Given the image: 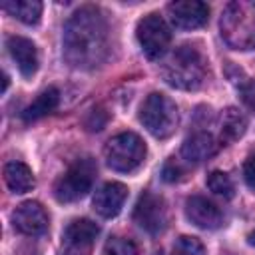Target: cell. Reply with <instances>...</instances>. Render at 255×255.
<instances>
[{"label": "cell", "mask_w": 255, "mask_h": 255, "mask_svg": "<svg viewBox=\"0 0 255 255\" xmlns=\"http://www.w3.org/2000/svg\"><path fill=\"white\" fill-rule=\"evenodd\" d=\"M247 241H249V245H253V247H255V229L247 235Z\"/></svg>", "instance_id": "obj_28"}, {"label": "cell", "mask_w": 255, "mask_h": 255, "mask_svg": "<svg viewBox=\"0 0 255 255\" xmlns=\"http://www.w3.org/2000/svg\"><path fill=\"white\" fill-rule=\"evenodd\" d=\"M241 100L245 102V106L255 110V80H247L241 86Z\"/></svg>", "instance_id": "obj_25"}, {"label": "cell", "mask_w": 255, "mask_h": 255, "mask_svg": "<svg viewBox=\"0 0 255 255\" xmlns=\"http://www.w3.org/2000/svg\"><path fill=\"white\" fill-rule=\"evenodd\" d=\"M2 10H6L16 20H20L28 26H34L40 22L42 2H38V0H4Z\"/></svg>", "instance_id": "obj_19"}, {"label": "cell", "mask_w": 255, "mask_h": 255, "mask_svg": "<svg viewBox=\"0 0 255 255\" xmlns=\"http://www.w3.org/2000/svg\"><path fill=\"white\" fill-rule=\"evenodd\" d=\"M173 255H207V251L197 237L181 235L173 243Z\"/></svg>", "instance_id": "obj_21"}, {"label": "cell", "mask_w": 255, "mask_h": 255, "mask_svg": "<svg viewBox=\"0 0 255 255\" xmlns=\"http://www.w3.org/2000/svg\"><path fill=\"white\" fill-rule=\"evenodd\" d=\"M135 36H137V42L141 46V52L149 60H159L167 52V48L171 44V30H169V26L155 12L143 16L137 22Z\"/></svg>", "instance_id": "obj_7"}, {"label": "cell", "mask_w": 255, "mask_h": 255, "mask_svg": "<svg viewBox=\"0 0 255 255\" xmlns=\"http://www.w3.org/2000/svg\"><path fill=\"white\" fill-rule=\"evenodd\" d=\"M58 102H60V92H58L56 88H46V90L40 92V94L36 96V100L22 112V120H24V122H36V120L48 116L50 112H54L56 106H58Z\"/></svg>", "instance_id": "obj_18"}, {"label": "cell", "mask_w": 255, "mask_h": 255, "mask_svg": "<svg viewBox=\"0 0 255 255\" xmlns=\"http://www.w3.org/2000/svg\"><path fill=\"white\" fill-rule=\"evenodd\" d=\"M12 223L14 227L24 233V235H30V237H38V235H44L48 231V225H50V219H48V213L46 209L42 207V203L38 201H24L20 203L14 213H12Z\"/></svg>", "instance_id": "obj_9"}, {"label": "cell", "mask_w": 255, "mask_h": 255, "mask_svg": "<svg viewBox=\"0 0 255 255\" xmlns=\"http://www.w3.org/2000/svg\"><path fill=\"white\" fill-rule=\"evenodd\" d=\"M8 88V74H4V80H2V92H6Z\"/></svg>", "instance_id": "obj_29"}, {"label": "cell", "mask_w": 255, "mask_h": 255, "mask_svg": "<svg viewBox=\"0 0 255 255\" xmlns=\"http://www.w3.org/2000/svg\"><path fill=\"white\" fill-rule=\"evenodd\" d=\"M243 177H245V183L251 189H255V155L245 161V165H243Z\"/></svg>", "instance_id": "obj_26"}, {"label": "cell", "mask_w": 255, "mask_h": 255, "mask_svg": "<svg viewBox=\"0 0 255 255\" xmlns=\"http://www.w3.org/2000/svg\"><path fill=\"white\" fill-rule=\"evenodd\" d=\"M185 215L199 229H219L223 225V221H225L223 211L213 201H209L207 197H201V195L187 197Z\"/></svg>", "instance_id": "obj_11"}, {"label": "cell", "mask_w": 255, "mask_h": 255, "mask_svg": "<svg viewBox=\"0 0 255 255\" xmlns=\"http://www.w3.org/2000/svg\"><path fill=\"white\" fill-rule=\"evenodd\" d=\"M110 50L108 22L94 6L76 10L64 28V58L70 66L92 70L104 64Z\"/></svg>", "instance_id": "obj_1"}, {"label": "cell", "mask_w": 255, "mask_h": 255, "mask_svg": "<svg viewBox=\"0 0 255 255\" xmlns=\"http://www.w3.org/2000/svg\"><path fill=\"white\" fill-rule=\"evenodd\" d=\"M167 12L175 28L195 30L201 28L209 18V6L201 0H177L167 4Z\"/></svg>", "instance_id": "obj_10"}, {"label": "cell", "mask_w": 255, "mask_h": 255, "mask_svg": "<svg viewBox=\"0 0 255 255\" xmlns=\"http://www.w3.org/2000/svg\"><path fill=\"white\" fill-rule=\"evenodd\" d=\"M100 227L92 219H74L64 229V243L66 247H84L88 249L94 239L98 237Z\"/></svg>", "instance_id": "obj_15"}, {"label": "cell", "mask_w": 255, "mask_h": 255, "mask_svg": "<svg viewBox=\"0 0 255 255\" xmlns=\"http://www.w3.org/2000/svg\"><path fill=\"white\" fill-rule=\"evenodd\" d=\"M102 255H137L133 241L126 237H110L102 249Z\"/></svg>", "instance_id": "obj_22"}, {"label": "cell", "mask_w": 255, "mask_h": 255, "mask_svg": "<svg viewBox=\"0 0 255 255\" xmlns=\"http://www.w3.org/2000/svg\"><path fill=\"white\" fill-rule=\"evenodd\" d=\"M96 177V163L90 157L76 159L66 173L54 183V197L60 203H72L82 199L94 185Z\"/></svg>", "instance_id": "obj_6"}, {"label": "cell", "mask_w": 255, "mask_h": 255, "mask_svg": "<svg viewBox=\"0 0 255 255\" xmlns=\"http://www.w3.org/2000/svg\"><path fill=\"white\" fill-rule=\"evenodd\" d=\"M6 48L8 54L12 56V60L16 62L20 74L24 78H32L38 70V50L36 44L24 36H10L6 40Z\"/></svg>", "instance_id": "obj_13"}, {"label": "cell", "mask_w": 255, "mask_h": 255, "mask_svg": "<svg viewBox=\"0 0 255 255\" xmlns=\"http://www.w3.org/2000/svg\"><path fill=\"white\" fill-rule=\"evenodd\" d=\"M183 173H185V169H183L181 163L175 161V159H167L165 165H163V169H161V177H163V181H167V183L179 181Z\"/></svg>", "instance_id": "obj_23"}, {"label": "cell", "mask_w": 255, "mask_h": 255, "mask_svg": "<svg viewBox=\"0 0 255 255\" xmlns=\"http://www.w3.org/2000/svg\"><path fill=\"white\" fill-rule=\"evenodd\" d=\"M207 187L215 193V195H219V197H223V199H231L233 195H235V185H233V181H231V177L225 173V171H219V169H215V171H211L209 175H207Z\"/></svg>", "instance_id": "obj_20"}, {"label": "cell", "mask_w": 255, "mask_h": 255, "mask_svg": "<svg viewBox=\"0 0 255 255\" xmlns=\"http://www.w3.org/2000/svg\"><path fill=\"white\" fill-rule=\"evenodd\" d=\"M145 153H147V147L143 139L133 131H122L114 135L104 147L106 163L120 173L135 171L143 163Z\"/></svg>", "instance_id": "obj_5"}, {"label": "cell", "mask_w": 255, "mask_h": 255, "mask_svg": "<svg viewBox=\"0 0 255 255\" xmlns=\"http://www.w3.org/2000/svg\"><path fill=\"white\" fill-rule=\"evenodd\" d=\"M62 255H88V249H84V247H68Z\"/></svg>", "instance_id": "obj_27"}, {"label": "cell", "mask_w": 255, "mask_h": 255, "mask_svg": "<svg viewBox=\"0 0 255 255\" xmlns=\"http://www.w3.org/2000/svg\"><path fill=\"white\" fill-rule=\"evenodd\" d=\"M221 38L233 50L255 48V0L229 2L219 20Z\"/></svg>", "instance_id": "obj_3"}, {"label": "cell", "mask_w": 255, "mask_h": 255, "mask_svg": "<svg viewBox=\"0 0 255 255\" xmlns=\"http://www.w3.org/2000/svg\"><path fill=\"white\" fill-rule=\"evenodd\" d=\"M104 114V110H92L90 114H88V118L84 120V126H86V129H90V131H100L104 126H106V122H108V116L106 118H102V120H98V116H102Z\"/></svg>", "instance_id": "obj_24"}, {"label": "cell", "mask_w": 255, "mask_h": 255, "mask_svg": "<svg viewBox=\"0 0 255 255\" xmlns=\"http://www.w3.org/2000/svg\"><path fill=\"white\" fill-rule=\"evenodd\" d=\"M139 122L153 137L167 139L177 129L179 112H177L175 102L169 96L153 92L143 100L139 108Z\"/></svg>", "instance_id": "obj_4"}, {"label": "cell", "mask_w": 255, "mask_h": 255, "mask_svg": "<svg viewBox=\"0 0 255 255\" xmlns=\"http://www.w3.org/2000/svg\"><path fill=\"white\" fill-rule=\"evenodd\" d=\"M217 147H219V143L215 141V137L211 133L195 131V133L187 135L185 141L181 143V155L189 163H199V161H205L211 155H215Z\"/></svg>", "instance_id": "obj_14"}, {"label": "cell", "mask_w": 255, "mask_h": 255, "mask_svg": "<svg viewBox=\"0 0 255 255\" xmlns=\"http://www.w3.org/2000/svg\"><path fill=\"white\" fill-rule=\"evenodd\" d=\"M133 221L147 231L149 235H157L165 229L167 225V209H165V201L151 193V191H143L137 197L135 209H133Z\"/></svg>", "instance_id": "obj_8"}, {"label": "cell", "mask_w": 255, "mask_h": 255, "mask_svg": "<svg viewBox=\"0 0 255 255\" xmlns=\"http://www.w3.org/2000/svg\"><path fill=\"white\" fill-rule=\"evenodd\" d=\"M163 80L177 90H197L207 76V62L195 46L175 48L161 66Z\"/></svg>", "instance_id": "obj_2"}, {"label": "cell", "mask_w": 255, "mask_h": 255, "mask_svg": "<svg viewBox=\"0 0 255 255\" xmlns=\"http://www.w3.org/2000/svg\"><path fill=\"white\" fill-rule=\"evenodd\" d=\"M247 131V118L237 108H227L221 114V126H219V137L221 143H231L239 139Z\"/></svg>", "instance_id": "obj_17"}, {"label": "cell", "mask_w": 255, "mask_h": 255, "mask_svg": "<svg viewBox=\"0 0 255 255\" xmlns=\"http://www.w3.org/2000/svg\"><path fill=\"white\" fill-rule=\"evenodd\" d=\"M4 181L14 193H26L36 185L32 169L22 161H10L4 165Z\"/></svg>", "instance_id": "obj_16"}, {"label": "cell", "mask_w": 255, "mask_h": 255, "mask_svg": "<svg viewBox=\"0 0 255 255\" xmlns=\"http://www.w3.org/2000/svg\"><path fill=\"white\" fill-rule=\"evenodd\" d=\"M126 199H128V187L120 181H110V183H104L96 191V195L92 199V205H94L98 215H102L106 219H112L122 211Z\"/></svg>", "instance_id": "obj_12"}]
</instances>
